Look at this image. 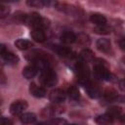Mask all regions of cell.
Instances as JSON below:
<instances>
[{"mask_svg":"<svg viewBox=\"0 0 125 125\" xmlns=\"http://www.w3.org/2000/svg\"><path fill=\"white\" fill-rule=\"evenodd\" d=\"M94 62H95L94 63V73L97 78L106 80V81L112 80L113 75L110 73L108 64L106 63V62L104 60L97 59Z\"/></svg>","mask_w":125,"mask_h":125,"instance_id":"obj_1","label":"cell"},{"mask_svg":"<svg viewBox=\"0 0 125 125\" xmlns=\"http://www.w3.org/2000/svg\"><path fill=\"white\" fill-rule=\"evenodd\" d=\"M75 71H76V74H77L78 82L80 84L85 86L90 82L89 81L90 70H89V67H88V65L86 64L85 62H83L82 60L78 61L75 64Z\"/></svg>","mask_w":125,"mask_h":125,"instance_id":"obj_2","label":"cell"},{"mask_svg":"<svg viewBox=\"0 0 125 125\" xmlns=\"http://www.w3.org/2000/svg\"><path fill=\"white\" fill-rule=\"evenodd\" d=\"M39 80L44 86L53 87L58 82V76H57V73L51 67H48V68L40 71Z\"/></svg>","mask_w":125,"mask_h":125,"instance_id":"obj_3","label":"cell"},{"mask_svg":"<svg viewBox=\"0 0 125 125\" xmlns=\"http://www.w3.org/2000/svg\"><path fill=\"white\" fill-rule=\"evenodd\" d=\"M63 107L61 106L59 104H55L52 105H48L47 107L43 108L41 111V116L43 117H53L56 115L61 114L62 112H63Z\"/></svg>","mask_w":125,"mask_h":125,"instance_id":"obj_4","label":"cell"},{"mask_svg":"<svg viewBox=\"0 0 125 125\" xmlns=\"http://www.w3.org/2000/svg\"><path fill=\"white\" fill-rule=\"evenodd\" d=\"M27 102L24 100H18L15 101L11 105H10V112L13 115H21L23 113V111L27 108Z\"/></svg>","mask_w":125,"mask_h":125,"instance_id":"obj_5","label":"cell"},{"mask_svg":"<svg viewBox=\"0 0 125 125\" xmlns=\"http://www.w3.org/2000/svg\"><path fill=\"white\" fill-rule=\"evenodd\" d=\"M66 94L62 89H54L49 94V100L54 104H61L65 100Z\"/></svg>","mask_w":125,"mask_h":125,"instance_id":"obj_6","label":"cell"},{"mask_svg":"<svg viewBox=\"0 0 125 125\" xmlns=\"http://www.w3.org/2000/svg\"><path fill=\"white\" fill-rule=\"evenodd\" d=\"M54 47H55L54 50L56 51V53H58L61 57L68 58V59H72V58L75 57V53H74L71 49H69V48H67V47H64V46H59V45L54 46Z\"/></svg>","mask_w":125,"mask_h":125,"instance_id":"obj_7","label":"cell"},{"mask_svg":"<svg viewBox=\"0 0 125 125\" xmlns=\"http://www.w3.org/2000/svg\"><path fill=\"white\" fill-rule=\"evenodd\" d=\"M29 92L30 94L35 97V98H43L46 96L47 92H46V89L44 87H41V86H38L36 85L35 83H31L29 85Z\"/></svg>","mask_w":125,"mask_h":125,"instance_id":"obj_8","label":"cell"},{"mask_svg":"<svg viewBox=\"0 0 125 125\" xmlns=\"http://www.w3.org/2000/svg\"><path fill=\"white\" fill-rule=\"evenodd\" d=\"M96 46L98 48V50H100L103 53H106L108 54L109 52H111V43L108 39L106 38H101L97 41Z\"/></svg>","mask_w":125,"mask_h":125,"instance_id":"obj_9","label":"cell"},{"mask_svg":"<svg viewBox=\"0 0 125 125\" xmlns=\"http://www.w3.org/2000/svg\"><path fill=\"white\" fill-rule=\"evenodd\" d=\"M85 89H86V92H87L88 96L92 99H98L99 97L102 96V92H101L100 88L96 85L91 84L90 82L87 85H85Z\"/></svg>","mask_w":125,"mask_h":125,"instance_id":"obj_10","label":"cell"},{"mask_svg":"<svg viewBox=\"0 0 125 125\" xmlns=\"http://www.w3.org/2000/svg\"><path fill=\"white\" fill-rule=\"evenodd\" d=\"M0 57L2 58V60L7 62V63H10V64H15L19 62V57L17 55H15L13 52H10L8 50H6L5 52H3Z\"/></svg>","mask_w":125,"mask_h":125,"instance_id":"obj_11","label":"cell"},{"mask_svg":"<svg viewBox=\"0 0 125 125\" xmlns=\"http://www.w3.org/2000/svg\"><path fill=\"white\" fill-rule=\"evenodd\" d=\"M60 39L63 44H71L76 41V34L72 31H64L60 36Z\"/></svg>","mask_w":125,"mask_h":125,"instance_id":"obj_12","label":"cell"},{"mask_svg":"<svg viewBox=\"0 0 125 125\" xmlns=\"http://www.w3.org/2000/svg\"><path fill=\"white\" fill-rule=\"evenodd\" d=\"M90 21L91 22H93L94 24H96L97 26L99 25H104L106 23V18L100 14V13H94L90 16Z\"/></svg>","mask_w":125,"mask_h":125,"instance_id":"obj_13","label":"cell"},{"mask_svg":"<svg viewBox=\"0 0 125 125\" xmlns=\"http://www.w3.org/2000/svg\"><path fill=\"white\" fill-rule=\"evenodd\" d=\"M30 35L32 37V39L36 42H39V43H42L46 40V34H45V31L42 30V29H36V28H33L30 32Z\"/></svg>","mask_w":125,"mask_h":125,"instance_id":"obj_14","label":"cell"},{"mask_svg":"<svg viewBox=\"0 0 125 125\" xmlns=\"http://www.w3.org/2000/svg\"><path fill=\"white\" fill-rule=\"evenodd\" d=\"M37 71H38V69L36 68V66L34 64H29V65H26L22 69V75L26 79H31L36 75Z\"/></svg>","mask_w":125,"mask_h":125,"instance_id":"obj_15","label":"cell"},{"mask_svg":"<svg viewBox=\"0 0 125 125\" xmlns=\"http://www.w3.org/2000/svg\"><path fill=\"white\" fill-rule=\"evenodd\" d=\"M15 46L19 49V50H27L29 48H31L33 46V43L27 39H22L20 38L18 40H16L15 42Z\"/></svg>","mask_w":125,"mask_h":125,"instance_id":"obj_16","label":"cell"},{"mask_svg":"<svg viewBox=\"0 0 125 125\" xmlns=\"http://www.w3.org/2000/svg\"><path fill=\"white\" fill-rule=\"evenodd\" d=\"M108 117H110L112 120H114L115 118H119L122 114V108L120 106H111L107 109L106 113H105Z\"/></svg>","mask_w":125,"mask_h":125,"instance_id":"obj_17","label":"cell"},{"mask_svg":"<svg viewBox=\"0 0 125 125\" xmlns=\"http://www.w3.org/2000/svg\"><path fill=\"white\" fill-rule=\"evenodd\" d=\"M20 120L21 123L23 124H30L35 122L36 120V115L32 112H25V113H21L20 116Z\"/></svg>","mask_w":125,"mask_h":125,"instance_id":"obj_18","label":"cell"},{"mask_svg":"<svg viewBox=\"0 0 125 125\" xmlns=\"http://www.w3.org/2000/svg\"><path fill=\"white\" fill-rule=\"evenodd\" d=\"M95 54L90 50V49H84L80 53V58L83 62H92L95 59Z\"/></svg>","mask_w":125,"mask_h":125,"instance_id":"obj_19","label":"cell"},{"mask_svg":"<svg viewBox=\"0 0 125 125\" xmlns=\"http://www.w3.org/2000/svg\"><path fill=\"white\" fill-rule=\"evenodd\" d=\"M96 122L100 125H111L113 120L110 117H108L106 114H104V115H99L96 118Z\"/></svg>","mask_w":125,"mask_h":125,"instance_id":"obj_20","label":"cell"},{"mask_svg":"<svg viewBox=\"0 0 125 125\" xmlns=\"http://www.w3.org/2000/svg\"><path fill=\"white\" fill-rule=\"evenodd\" d=\"M67 95H68L69 99H71V100H78L80 97L79 90L76 86H70L67 89Z\"/></svg>","mask_w":125,"mask_h":125,"instance_id":"obj_21","label":"cell"},{"mask_svg":"<svg viewBox=\"0 0 125 125\" xmlns=\"http://www.w3.org/2000/svg\"><path fill=\"white\" fill-rule=\"evenodd\" d=\"M26 3L28 6H31L34 8H43L44 6L50 5L49 1H44V0H31V1H27Z\"/></svg>","mask_w":125,"mask_h":125,"instance_id":"obj_22","label":"cell"},{"mask_svg":"<svg viewBox=\"0 0 125 125\" xmlns=\"http://www.w3.org/2000/svg\"><path fill=\"white\" fill-rule=\"evenodd\" d=\"M111 31L110 27L107 26V25H99V26H96L94 28V32H96L97 34H109Z\"/></svg>","mask_w":125,"mask_h":125,"instance_id":"obj_23","label":"cell"},{"mask_svg":"<svg viewBox=\"0 0 125 125\" xmlns=\"http://www.w3.org/2000/svg\"><path fill=\"white\" fill-rule=\"evenodd\" d=\"M76 40L84 46H88L90 44V39L87 34H79L78 36H76Z\"/></svg>","mask_w":125,"mask_h":125,"instance_id":"obj_24","label":"cell"},{"mask_svg":"<svg viewBox=\"0 0 125 125\" xmlns=\"http://www.w3.org/2000/svg\"><path fill=\"white\" fill-rule=\"evenodd\" d=\"M9 14H10V8L8 6L0 4V19L7 17Z\"/></svg>","mask_w":125,"mask_h":125,"instance_id":"obj_25","label":"cell"},{"mask_svg":"<svg viewBox=\"0 0 125 125\" xmlns=\"http://www.w3.org/2000/svg\"><path fill=\"white\" fill-rule=\"evenodd\" d=\"M0 125H14V122L11 118L0 117Z\"/></svg>","mask_w":125,"mask_h":125,"instance_id":"obj_26","label":"cell"},{"mask_svg":"<svg viewBox=\"0 0 125 125\" xmlns=\"http://www.w3.org/2000/svg\"><path fill=\"white\" fill-rule=\"evenodd\" d=\"M65 120L62 118H54L50 121V125H64Z\"/></svg>","mask_w":125,"mask_h":125,"instance_id":"obj_27","label":"cell"},{"mask_svg":"<svg viewBox=\"0 0 125 125\" xmlns=\"http://www.w3.org/2000/svg\"><path fill=\"white\" fill-rule=\"evenodd\" d=\"M119 46H120V48H121L122 50H124V48H125V39H124L123 37L119 40Z\"/></svg>","mask_w":125,"mask_h":125,"instance_id":"obj_28","label":"cell"},{"mask_svg":"<svg viewBox=\"0 0 125 125\" xmlns=\"http://www.w3.org/2000/svg\"><path fill=\"white\" fill-rule=\"evenodd\" d=\"M120 89H121L122 91L124 90V87H123V80H121V81H120Z\"/></svg>","mask_w":125,"mask_h":125,"instance_id":"obj_29","label":"cell"},{"mask_svg":"<svg viewBox=\"0 0 125 125\" xmlns=\"http://www.w3.org/2000/svg\"><path fill=\"white\" fill-rule=\"evenodd\" d=\"M35 125H47V124H45V123H37Z\"/></svg>","mask_w":125,"mask_h":125,"instance_id":"obj_30","label":"cell"},{"mask_svg":"<svg viewBox=\"0 0 125 125\" xmlns=\"http://www.w3.org/2000/svg\"><path fill=\"white\" fill-rule=\"evenodd\" d=\"M67 125H77V124H67Z\"/></svg>","mask_w":125,"mask_h":125,"instance_id":"obj_31","label":"cell"}]
</instances>
